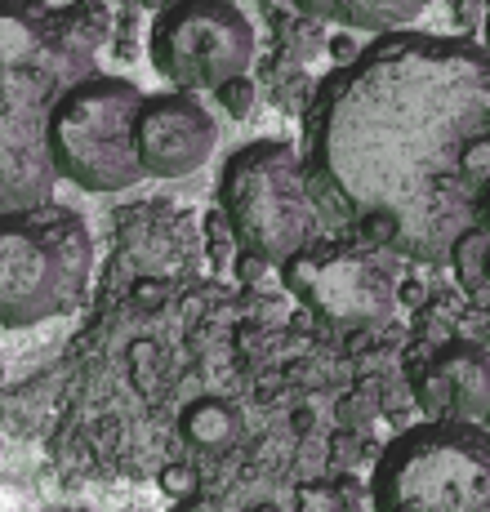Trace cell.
Wrapping results in <instances>:
<instances>
[{"label": "cell", "mask_w": 490, "mask_h": 512, "mask_svg": "<svg viewBox=\"0 0 490 512\" xmlns=\"http://www.w3.org/2000/svg\"><path fill=\"white\" fill-rule=\"evenodd\" d=\"M303 183L339 236L441 263L490 183V54L392 32L330 67L303 107Z\"/></svg>", "instance_id": "1"}, {"label": "cell", "mask_w": 490, "mask_h": 512, "mask_svg": "<svg viewBox=\"0 0 490 512\" xmlns=\"http://www.w3.org/2000/svg\"><path fill=\"white\" fill-rule=\"evenodd\" d=\"M107 36L112 14L103 0H0V214L54 201L49 112L94 76Z\"/></svg>", "instance_id": "2"}, {"label": "cell", "mask_w": 490, "mask_h": 512, "mask_svg": "<svg viewBox=\"0 0 490 512\" xmlns=\"http://www.w3.org/2000/svg\"><path fill=\"white\" fill-rule=\"evenodd\" d=\"M94 281V236L72 205H32L0 214V326L27 330L67 317Z\"/></svg>", "instance_id": "3"}, {"label": "cell", "mask_w": 490, "mask_h": 512, "mask_svg": "<svg viewBox=\"0 0 490 512\" xmlns=\"http://www.w3.org/2000/svg\"><path fill=\"white\" fill-rule=\"evenodd\" d=\"M375 512H490V432L428 419L397 432L370 472Z\"/></svg>", "instance_id": "4"}, {"label": "cell", "mask_w": 490, "mask_h": 512, "mask_svg": "<svg viewBox=\"0 0 490 512\" xmlns=\"http://www.w3.org/2000/svg\"><path fill=\"white\" fill-rule=\"evenodd\" d=\"M219 210L241 250L286 263L317 241V205L303 183V161L290 143L254 139L223 161Z\"/></svg>", "instance_id": "5"}, {"label": "cell", "mask_w": 490, "mask_h": 512, "mask_svg": "<svg viewBox=\"0 0 490 512\" xmlns=\"http://www.w3.org/2000/svg\"><path fill=\"white\" fill-rule=\"evenodd\" d=\"M143 90L125 76H85L49 112V165L81 192H125L147 179L139 165V107Z\"/></svg>", "instance_id": "6"}, {"label": "cell", "mask_w": 490, "mask_h": 512, "mask_svg": "<svg viewBox=\"0 0 490 512\" xmlns=\"http://www.w3.org/2000/svg\"><path fill=\"white\" fill-rule=\"evenodd\" d=\"M281 281L317 326L339 334L384 326L397 308L392 254L352 236H317L308 250L281 263Z\"/></svg>", "instance_id": "7"}, {"label": "cell", "mask_w": 490, "mask_h": 512, "mask_svg": "<svg viewBox=\"0 0 490 512\" xmlns=\"http://www.w3.org/2000/svg\"><path fill=\"white\" fill-rule=\"evenodd\" d=\"M152 67L179 94L219 90L254 63V27L237 0H174L147 36Z\"/></svg>", "instance_id": "8"}, {"label": "cell", "mask_w": 490, "mask_h": 512, "mask_svg": "<svg viewBox=\"0 0 490 512\" xmlns=\"http://www.w3.org/2000/svg\"><path fill=\"white\" fill-rule=\"evenodd\" d=\"M219 143L214 116L192 94H147L139 107V165L147 179H188Z\"/></svg>", "instance_id": "9"}, {"label": "cell", "mask_w": 490, "mask_h": 512, "mask_svg": "<svg viewBox=\"0 0 490 512\" xmlns=\"http://www.w3.org/2000/svg\"><path fill=\"white\" fill-rule=\"evenodd\" d=\"M361 481L352 472L308 477L290 490V512H361Z\"/></svg>", "instance_id": "10"}, {"label": "cell", "mask_w": 490, "mask_h": 512, "mask_svg": "<svg viewBox=\"0 0 490 512\" xmlns=\"http://www.w3.org/2000/svg\"><path fill=\"white\" fill-rule=\"evenodd\" d=\"M428 0H335V23H348L357 32H379L392 36L401 23L419 18Z\"/></svg>", "instance_id": "11"}, {"label": "cell", "mask_w": 490, "mask_h": 512, "mask_svg": "<svg viewBox=\"0 0 490 512\" xmlns=\"http://www.w3.org/2000/svg\"><path fill=\"white\" fill-rule=\"evenodd\" d=\"M486 245H490V232H482L477 223L450 245V268H455V281L468 294H482L486 285Z\"/></svg>", "instance_id": "12"}, {"label": "cell", "mask_w": 490, "mask_h": 512, "mask_svg": "<svg viewBox=\"0 0 490 512\" xmlns=\"http://www.w3.org/2000/svg\"><path fill=\"white\" fill-rule=\"evenodd\" d=\"M205 250H210V263H214V268H232V259H237V250H241L219 205L205 214Z\"/></svg>", "instance_id": "13"}, {"label": "cell", "mask_w": 490, "mask_h": 512, "mask_svg": "<svg viewBox=\"0 0 490 512\" xmlns=\"http://www.w3.org/2000/svg\"><path fill=\"white\" fill-rule=\"evenodd\" d=\"M156 486L165 490L170 499H201V490H205V481H201V472H196L192 464H165V468H156Z\"/></svg>", "instance_id": "14"}, {"label": "cell", "mask_w": 490, "mask_h": 512, "mask_svg": "<svg viewBox=\"0 0 490 512\" xmlns=\"http://www.w3.org/2000/svg\"><path fill=\"white\" fill-rule=\"evenodd\" d=\"M254 94H259V90H254L250 76H237V81H228V85H219V90H214V98H219V107H223L228 116H237V121H241V116H250Z\"/></svg>", "instance_id": "15"}, {"label": "cell", "mask_w": 490, "mask_h": 512, "mask_svg": "<svg viewBox=\"0 0 490 512\" xmlns=\"http://www.w3.org/2000/svg\"><path fill=\"white\" fill-rule=\"evenodd\" d=\"M272 263L268 259H259V254H250V250H237V259H232V272H237V285H259L263 281V272H268Z\"/></svg>", "instance_id": "16"}, {"label": "cell", "mask_w": 490, "mask_h": 512, "mask_svg": "<svg viewBox=\"0 0 490 512\" xmlns=\"http://www.w3.org/2000/svg\"><path fill=\"white\" fill-rule=\"evenodd\" d=\"M294 9H299L308 23H330L335 18V0H290Z\"/></svg>", "instance_id": "17"}, {"label": "cell", "mask_w": 490, "mask_h": 512, "mask_svg": "<svg viewBox=\"0 0 490 512\" xmlns=\"http://www.w3.org/2000/svg\"><path fill=\"white\" fill-rule=\"evenodd\" d=\"M326 49H330V54H335V58H339V67H343V63H352V58H357V54H361V49H357V45H352V41H348V36H330V41H326Z\"/></svg>", "instance_id": "18"}, {"label": "cell", "mask_w": 490, "mask_h": 512, "mask_svg": "<svg viewBox=\"0 0 490 512\" xmlns=\"http://www.w3.org/2000/svg\"><path fill=\"white\" fill-rule=\"evenodd\" d=\"M397 299L410 303V308H419V303H424V285H419L415 277H410V281H397Z\"/></svg>", "instance_id": "19"}, {"label": "cell", "mask_w": 490, "mask_h": 512, "mask_svg": "<svg viewBox=\"0 0 490 512\" xmlns=\"http://www.w3.org/2000/svg\"><path fill=\"white\" fill-rule=\"evenodd\" d=\"M473 223L482 232H490V183L482 187V196H477V214H473Z\"/></svg>", "instance_id": "20"}, {"label": "cell", "mask_w": 490, "mask_h": 512, "mask_svg": "<svg viewBox=\"0 0 490 512\" xmlns=\"http://www.w3.org/2000/svg\"><path fill=\"white\" fill-rule=\"evenodd\" d=\"M134 5H143V9H156V14H161V9H170L174 0H134Z\"/></svg>", "instance_id": "21"}, {"label": "cell", "mask_w": 490, "mask_h": 512, "mask_svg": "<svg viewBox=\"0 0 490 512\" xmlns=\"http://www.w3.org/2000/svg\"><path fill=\"white\" fill-rule=\"evenodd\" d=\"M486 285H490V245H486Z\"/></svg>", "instance_id": "22"}, {"label": "cell", "mask_w": 490, "mask_h": 512, "mask_svg": "<svg viewBox=\"0 0 490 512\" xmlns=\"http://www.w3.org/2000/svg\"><path fill=\"white\" fill-rule=\"evenodd\" d=\"M63 512H85V508H63Z\"/></svg>", "instance_id": "23"}]
</instances>
